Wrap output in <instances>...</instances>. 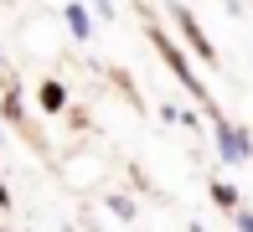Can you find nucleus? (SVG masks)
I'll return each mask as SVG.
<instances>
[{"label":"nucleus","instance_id":"nucleus-8","mask_svg":"<svg viewBox=\"0 0 253 232\" xmlns=\"http://www.w3.org/2000/svg\"><path fill=\"white\" fill-rule=\"evenodd\" d=\"M238 232H253V212H238Z\"/></svg>","mask_w":253,"mask_h":232},{"label":"nucleus","instance_id":"nucleus-9","mask_svg":"<svg viewBox=\"0 0 253 232\" xmlns=\"http://www.w3.org/2000/svg\"><path fill=\"white\" fill-rule=\"evenodd\" d=\"M5 201H10V196H5V186H0V206H5Z\"/></svg>","mask_w":253,"mask_h":232},{"label":"nucleus","instance_id":"nucleus-1","mask_svg":"<svg viewBox=\"0 0 253 232\" xmlns=\"http://www.w3.org/2000/svg\"><path fill=\"white\" fill-rule=\"evenodd\" d=\"M150 37H155V46H160V57H166V62L176 67V77H181V83H186L191 93H197V98H207V93H202V83H197V77H191V67H186V57L176 52V41H170L166 31H150Z\"/></svg>","mask_w":253,"mask_h":232},{"label":"nucleus","instance_id":"nucleus-4","mask_svg":"<svg viewBox=\"0 0 253 232\" xmlns=\"http://www.w3.org/2000/svg\"><path fill=\"white\" fill-rule=\"evenodd\" d=\"M62 16H67V26H73V37H78V41H88V31H93V21H88V10L78 5V0H67V5H62Z\"/></svg>","mask_w":253,"mask_h":232},{"label":"nucleus","instance_id":"nucleus-3","mask_svg":"<svg viewBox=\"0 0 253 232\" xmlns=\"http://www.w3.org/2000/svg\"><path fill=\"white\" fill-rule=\"evenodd\" d=\"M170 5H176V0H170ZM176 21H181V31H186V37H191V52H197L202 62H212V46H207L202 26H197V21H191V10H186V5H176Z\"/></svg>","mask_w":253,"mask_h":232},{"label":"nucleus","instance_id":"nucleus-2","mask_svg":"<svg viewBox=\"0 0 253 232\" xmlns=\"http://www.w3.org/2000/svg\"><path fill=\"white\" fill-rule=\"evenodd\" d=\"M217 145H222V160H227V165H243V160H248V150H253L248 139L233 129V124H217Z\"/></svg>","mask_w":253,"mask_h":232},{"label":"nucleus","instance_id":"nucleus-5","mask_svg":"<svg viewBox=\"0 0 253 232\" xmlns=\"http://www.w3.org/2000/svg\"><path fill=\"white\" fill-rule=\"evenodd\" d=\"M37 98H42V109H62V103H67V88L62 83H42Z\"/></svg>","mask_w":253,"mask_h":232},{"label":"nucleus","instance_id":"nucleus-6","mask_svg":"<svg viewBox=\"0 0 253 232\" xmlns=\"http://www.w3.org/2000/svg\"><path fill=\"white\" fill-rule=\"evenodd\" d=\"M212 201H217V206H238V191H233L227 181H217V186H212Z\"/></svg>","mask_w":253,"mask_h":232},{"label":"nucleus","instance_id":"nucleus-7","mask_svg":"<svg viewBox=\"0 0 253 232\" xmlns=\"http://www.w3.org/2000/svg\"><path fill=\"white\" fill-rule=\"evenodd\" d=\"M109 212H119V217H134V201H129V196H109Z\"/></svg>","mask_w":253,"mask_h":232}]
</instances>
